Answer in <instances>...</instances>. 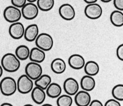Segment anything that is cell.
Segmentation results:
<instances>
[{
	"instance_id": "obj_1",
	"label": "cell",
	"mask_w": 123,
	"mask_h": 106,
	"mask_svg": "<svg viewBox=\"0 0 123 106\" xmlns=\"http://www.w3.org/2000/svg\"><path fill=\"white\" fill-rule=\"evenodd\" d=\"M1 66L3 70L7 73H15L19 69L20 62L15 54L7 53L3 55L1 58Z\"/></svg>"
},
{
	"instance_id": "obj_2",
	"label": "cell",
	"mask_w": 123,
	"mask_h": 106,
	"mask_svg": "<svg viewBox=\"0 0 123 106\" xmlns=\"http://www.w3.org/2000/svg\"><path fill=\"white\" fill-rule=\"evenodd\" d=\"M17 89V82L12 77H4L0 82V91L4 96H12L15 94Z\"/></svg>"
},
{
	"instance_id": "obj_3",
	"label": "cell",
	"mask_w": 123,
	"mask_h": 106,
	"mask_svg": "<svg viewBox=\"0 0 123 106\" xmlns=\"http://www.w3.org/2000/svg\"><path fill=\"white\" fill-rule=\"evenodd\" d=\"M35 44L37 47L44 52L49 51L54 46L53 38L49 34L42 33L37 36L35 40Z\"/></svg>"
},
{
	"instance_id": "obj_4",
	"label": "cell",
	"mask_w": 123,
	"mask_h": 106,
	"mask_svg": "<svg viewBox=\"0 0 123 106\" xmlns=\"http://www.w3.org/2000/svg\"><path fill=\"white\" fill-rule=\"evenodd\" d=\"M34 83L33 80L31 79L26 74H23L17 82V88L18 92L21 94H28L30 93L33 88Z\"/></svg>"
},
{
	"instance_id": "obj_5",
	"label": "cell",
	"mask_w": 123,
	"mask_h": 106,
	"mask_svg": "<svg viewBox=\"0 0 123 106\" xmlns=\"http://www.w3.org/2000/svg\"><path fill=\"white\" fill-rule=\"evenodd\" d=\"M3 16L5 20L7 22L12 23L18 22L20 20L22 17V12L18 7L14 6H9L5 8L3 12Z\"/></svg>"
},
{
	"instance_id": "obj_6",
	"label": "cell",
	"mask_w": 123,
	"mask_h": 106,
	"mask_svg": "<svg viewBox=\"0 0 123 106\" xmlns=\"http://www.w3.org/2000/svg\"><path fill=\"white\" fill-rule=\"evenodd\" d=\"M103 14V9L100 4L97 3L87 4L84 9V14L91 20L98 19Z\"/></svg>"
},
{
	"instance_id": "obj_7",
	"label": "cell",
	"mask_w": 123,
	"mask_h": 106,
	"mask_svg": "<svg viewBox=\"0 0 123 106\" xmlns=\"http://www.w3.org/2000/svg\"><path fill=\"white\" fill-rule=\"evenodd\" d=\"M22 16L28 20H31L37 17L39 14V9L34 3H28L22 7Z\"/></svg>"
},
{
	"instance_id": "obj_8",
	"label": "cell",
	"mask_w": 123,
	"mask_h": 106,
	"mask_svg": "<svg viewBox=\"0 0 123 106\" xmlns=\"http://www.w3.org/2000/svg\"><path fill=\"white\" fill-rule=\"evenodd\" d=\"M25 72V74L31 79L35 80L43 74V68L39 63L31 61L26 66Z\"/></svg>"
},
{
	"instance_id": "obj_9",
	"label": "cell",
	"mask_w": 123,
	"mask_h": 106,
	"mask_svg": "<svg viewBox=\"0 0 123 106\" xmlns=\"http://www.w3.org/2000/svg\"><path fill=\"white\" fill-rule=\"evenodd\" d=\"M25 27L21 22L12 23L9 28V34L10 36L15 40H18L24 37Z\"/></svg>"
},
{
	"instance_id": "obj_10",
	"label": "cell",
	"mask_w": 123,
	"mask_h": 106,
	"mask_svg": "<svg viewBox=\"0 0 123 106\" xmlns=\"http://www.w3.org/2000/svg\"><path fill=\"white\" fill-rule=\"evenodd\" d=\"M59 13L60 17L65 20L71 21L75 17V10L71 4L65 3L60 6L59 9Z\"/></svg>"
},
{
	"instance_id": "obj_11",
	"label": "cell",
	"mask_w": 123,
	"mask_h": 106,
	"mask_svg": "<svg viewBox=\"0 0 123 106\" xmlns=\"http://www.w3.org/2000/svg\"><path fill=\"white\" fill-rule=\"evenodd\" d=\"M80 85L76 80L72 77L67 78L63 83V89L66 94L74 96L79 91Z\"/></svg>"
},
{
	"instance_id": "obj_12",
	"label": "cell",
	"mask_w": 123,
	"mask_h": 106,
	"mask_svg": "<svg viewBox=\"0 0 123 106\" xmlns=\"http://www.w3.org/2000/svg\"><path fill=\"white\" fill-rule=\"evenodd\" d=\"M91 101V96L88 91H78L75 95L74 102L78 106H88Z\"/></svg>"
},
{
	"instance_id": "obj_13",
	"label": "cell",
	"mask_w": 123,
	"mask_h": 106,
	"mask_svg": "<svg viewBox=\"0 0 123 106\" xmlns=\"http://www.w3.org/2000/svg\"><path fill=\"white\" fill-rule=\"evenodd\" d=\"M85 63V59L81 55H71L68 58L69 66L73 69L80 70L83 69Z\"/></svg>"
},
{
	"instance_id": "obj_14",
	"label": "cell",
	"mask_w": 123,
	"mask_h": 106,
	"mask_svg": "<svg viewBox=\"0 0 123 106\" xmlns=\"http://www.w3.org/2000/svg\"><path fill=\"white\" fill-rule=\"evenodd\" d=\"M39 34V28L37 24L28 25L25 29L24 37L28 42H33Z\"/></svg>"
},
{
	"instance_id": "obj_15",
	"label": "cell",
	"mask_w": 123,
	"mask_h": 106,
	"mask_svg": "<svg viewBox=\"0 0 123 106\" xmlns=\"http://www.w3.org/2000/svg\"><path fill=\"white\" fill-rule=\"evenodd\" d=\"M31 61L35 63H41L46 58V53L44 51L38 47H33L30 50L29 58Z\"/></svg>"
},
{
	"instance_id": "obj_16",
	"label": "cell",
	"mask_w": 123,
	"mask_h": 106,
	"mask_svg": "<svg viewBox=\"0 0 123 106\" xmlns=\"http://www.w3.org/2000/svg\"><path fill=\"white\" fill-rule=\"evenodd\" d=\"M31 98L33 102L38 105L43 104L46 99V93L44 90L38 87H35L31 90Z\"/></svg>"
},
{
	"instance_id": "obj_17",
	"label": "cell",
	"mask_w": 123,
	"mask_h": 106,
	"mask_svg": "<svg viewBox=\"0 0 123 106\" xmlns=\"http://www.w3.org/2000/svg\"><path fill=\"white\" fill-rule=\"evenodd\" d=\"M50 68L54 73L56 74H61L65 71L67 65L63 59L57 58L51 62Z\"/></svg>"
},
{
	"instance_id": "obj_18",
	"label": "cell",
	"mask_w": 123,
	"mask_h": 106,
	"mask_svg": "<svg viewBox=\"0 0 123 106\" xmlns=\"http://www.w3.org/2000/svg\"><path fill=\"white\" fill-rule=\"evenodd\" d=\"M95 80L92 76L91 75H84L82 77L80 82L81 88L86 91H91L95 87Z\"/></svg>"
},
{
	"instance_id": "obj_19",
	"label": "cell",
	"mask_w": 123,
	"mask_h": 106,
	"mask_svg": "<svg viewBox=\"0 0 123 106\" xmlns=\"http://www.w3.org/2000/svg\"><path fill=\"white\" fill-rule=\"evenodd\" d=\"M46 95L50 98L55 99L61 95L62 89L59 84L57 83H50V85L46 88Z\"/></svg>"
},
{
	"instance_id": "obj_20",
	"label": "cell",
	"mask_w": 123,
	"mask_h": 106,
	"mask_svg": "<svg viewBox=\"0 0 123 106\" xmlns=\"http://www.w3.org/2000/svg\"><path fill=\"white\" fill-rule=\"evenodd\" d=\"M84 72L86 74L91 76H95L99 73L100 67L98 64L94 61H89L85 63L84 66Z\"/></svg>"
},
{
	"instance_id": "obj_21",
	"label": "cell",
	"mask_w": 123,
	"mask_h": 106,
	"mask_svg": "<svg viewBox=\"0 0 123 106\" xmlns=\"http://www.w3.org/2000/svg\"><path fill=\"white\" fill-rule=\"evenodd\" d=\"M110 22L116 27H121L123 25V12L121 11H113L110 14Z\"/></svg>"
},
{
	"instance_id": "obj_22",
	"label": "cell",
	"mask_w": 123,
	"mask_h": 106,
	"mask_svg": "<svg viewBox=\"0 0 123 106\" xmlns=\"http://www.w3.org/2000/svg\"><path fill=\"white\" fill-rule=\"evenodd\" d=\"M51 82L52 78L50 75L48 74H42L39 78L35 80V85L36 87H38L44 90H46Z\"/></svg>"
},
{
	"instance_id": "obj_23",
	"label": "cell",
	"mask_w": 123,
	"mask_h": 106,
	"mask_svg": "<svg viewBox=\"0 0 123 106\" xmlns=\"http://www.w3.org/2000/svg\"><path fill=\"white\" fill-rule=\"evenodd\" d=\"M30 50L25 45H20L15 49V55L19 60H26L29 58Z\"/></svg>"
},
{
	"instance_id": "obj_24",
	"label": "cell",
	"mask_w": 123,
	"mask_h": 106,
	"mask_svg": "<svg viewBox=\"0 0 123 106\" xmlns=\"http://www.w3.org/2000/svg\"><path fill=\"white\" fill-rule=\"evenodd\" d=\"M37 6L40 11L48 12L54 6V0H37Z\"/></svg>"
},
{
	"instance_id": "obj_25",
	"label": "cell",
	"mask_w": 123,
	"mask_h": 106,
	"mask_svg": "<svg viewBox=\"0 0 123 106\" xmlns=\"http://www.w3.org/2000/svg\"><path fill=\"white\" fill-rule=\"evenodd\" d=\"M73 99L68 95H60L57 99V106H71L73 104Z\"/></svg>"
},
{
	"instance_id": "obj_26",
	"label": "cell",
	"mask_w": 123,
	"mask_h": 106,
	"mask_svg": "<svg viewBox=\"0 0 123 106\" xmlns=\"http://www.w3.org/2000/svg\"><path fill=\"white\" fill-rule=\"evenodd\" d=\"M112 96H113L114 99L119 101L123 100V85L119 84L113 88L111 91Z\"/></svg>"
},
{
	"instance_id": "obj_27",
	"label": "cell",
	"mask_w": 123,
	"mask_h": 106,
	"mask_svg": "<svg viewBox=\"0 0 123 106\" xmlns=\"http://www.w3.org/2000/svg\"><path fill=\"white\" fill-rule=\"evenodd\" d=\"M27 0H11L12 6L18 8H22L27 3Z\"/></svg>"
},
{
	"instance_id": "obj_28",
	"label": "cell",
	"mask_w": 123,
	"mask_h": 106,
	"mask_svg": "<svg viewBox=\"0 0 123 106\" xmlns=\"http://www.w3.org/2000/svg\"><path fill=\"white\" fill-rule=\"evenodd\" d=\"M116 56L121 61H123V44H120L116 49Z\"/></svg>"
},
{
	"instance_id": "obj_29",
	"label": "cell",
	"mask_w": 123,
	"mask_h": 106,
	"mask_svg": "<svg viewBox=\"0 0 123 106\" xmlns=\"http://www.w3.org/2000/svg\"><path fill=\"white\" fill-rule=\"evenodd\" d=\"M120 102L119 100L115 99H111L108 100L105 104V106H121Z\"/></svg>"
},
{
	"instance_id": "obj_30",
	"label": "cell",
	"mask_w": 123,
	"mask_h": 106,
	"mask_svg": "<svg viewBox=\"0 0 123 106\" xmlns=\"http://www.w3.org/2000/svg\"><path fill=\"white\" fill-rule=\"evenodd\" d=\"M115 7L118 11H123V0H113Z\"/></svg>"
},
{
	"instance_id": "obj_31",
	"label": "cell",
	"mask_w": 123,
	"mask_h": 106,
	"mask_svg": "<svg viewBox=\"0 0 123 106\" xmlns=\"http://www.w3.org/2000/svg\"><path fill=\"white\" fill-rule=\"evenodd\" d=\"M89 106H103L104 105H103V104H102V102H101V101L95 99V100L91 101Z\"/></svg>"
},
{
	"instance_id": "obj_32",
	"label": "cell",
	"mask_w": 123,
	"mask_h": 106,
	"mask_svg": "<svg viewBox=\"0 0 123 106\" xmlns=\"http://www.w3.org/2000/svg\"><path fill=\"white\" fill-rule=\"evenodd\" d=\"M87 4H92V3H95L98 0H83Z\"/></svg>"
},
{
	"instance_id": "obj_33",
	"label": "cell",
	"mask_w": 123,
	"mask_h": 106,
	"mask_svg": "<svg viewBox=\"0 0 123 106\" xmlns=\"http://www.w3.org/2000/svg\"><path fill=\"white\" fill-rule=\"evenodd\" d=\"M3 74V67H2L1 65H0V78L2 77Z\"/></svg>"
},
{
	"instance_id": "obj_34",
	"label": "cell",
	"mask_w": 123,
	"mask_h": 106,
	"mask_svg": "<svg viewBox=\"0 0 123 106\" xmlns=\"http://www.w3.org/2000/svg\"><path fill=\"white\" fill-rule=\"evenodd\" d=\"M1 106H13L10 103H3L1 104Z\"/></svg>"
},
{
	"instance_id": "obj_35",
	"label": "cell",
	"mask_w": 123,
	"mask_h": 106,
	"mask_svg": "<svg viewBox=\"0 0 123 106\" xmlns=\"http://www.w3.org/2000/svg\"><path fill=\"white\" fill-rule=\"evenodd\" d=\"M101 1L103 2V3H109V2L113 0H100Z\"/></svg>"
},
{
	"instance_id": "obj_36",
	"label": "cell",
	"mask_w": 123,
	"mask_h": 106,
	"mask_svg": "<svg viewBox=\"0 0 123 106\" xmlns=\"http://www.w3.org/2000/svg\"><path fill=\"white\" fill-rule=\"evenodd\" d=\"M27 1H28V3H35L37 1V0H27Z\"/></svg>"
},
{
	"instance_id": "obj_37",
	"label": "cell",
	"mask_w": 123,
	"mask_h": 106,
	"mask_svg": "<svg viewBox=\"0 0 123 106\" xmlns=\"http://www.w3.org/2000/svg\"><path fill=\"white\" fill-rule=\"evenodd\" d=\"M52 106L51 104H43V106Z\"/></svg>"
},
{
	"instance_id": "obj_38",
	"label": "cell",
	"mask_w": 123,
	"mask_h": 106,
	"mask_svg": "<svg viewBox=\"0 0 123 106\" xmlns=\"http://www.w3.org/2000/svg\"><path fill=\"white\" fill-rule=\"evenodd\" d=\"M33 106L32 105H30V104H28V105H25V106Z\"/></svg>"
},
{
	"instance_id": "obj_39",
	"label": "cell",
	"mask_w": 123,
	"mask_h": 106,
	"mask_svg": "<svg viewBox=\"0 0 123 106\" xmlns=\"http://www.w3.org/2000/svg\"><path fill=\"white\" fill-rule=\"evenodd\" d=\"M0 14H1V10H0Z\"/></svg>"
},
{
	"instance_id": "obj_40",
	"label": "cell",
	"mask_w": 123,
	"mask_h": 106,
	"mask_svg": "<svg viewBox=\"0 0 123 106\" xmlns=\"http://www.w3.org/2000/svg\"><path fill=\"white\" fill-rule=\"evenodd\" d=\"M0 95H1V91H0Z\"/></svg>"
}]
</instances>
